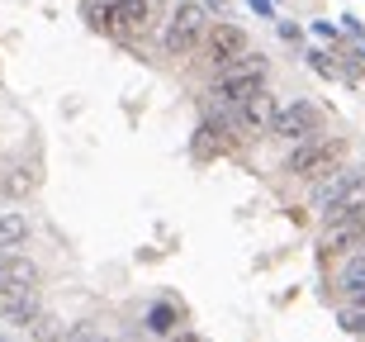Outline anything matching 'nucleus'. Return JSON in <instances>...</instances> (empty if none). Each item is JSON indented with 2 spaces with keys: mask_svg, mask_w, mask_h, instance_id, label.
Here are the masks:
<instances>
[{
  "mask_svg": "<svg viewBox=\"0 0 365 342\" xmlns=\"http://www.w3.org/2000/svg\"><path fill=\"white\" fill-rule=\"evenodd\" d=\"M247 10L257 19H275V0H247Z\"/></svg>",
  "mask_w": 365,
  "mask_h": 342,
  "instance_id": "nucleus-18",
  "label": "nucleus"
},
{
  "mask_svg": "<svg viewBox=\"0 0 365 342\" xmlns=\"http://www.w3.org/2000/svg\"><path fill=\"white\" fill-rule=\"evenodd\" d=\"M166 342H204V338H200V333H185V328H180V333H171Z\"/></svg>",
  "mask_w": 365,
  "mask_h": 342,
  "instance_id": "nucleus-21",
  "label": "nucleus"
},
{
  "mask_svg": "<svg viewBox=\"0 0 365 342\" xmlns=\"http://www.w3.org/2000/svg\"><path fill=\"white\" fill-rule=\"evenodd\" d=\"M266 57L261 53H242L232 57V62H223V67H214V86H209V105H237L242 96H252L257 86H266Z\"/></svg>",
  "mask_w": 365,
  "mask_h": 342,
  "instance_id": "nucleus-1",
  "label": "nucleus"
},
{
  "mask_svg": "<svg viewBox=\"0 0 365 342\" xmlns=\"http://www.w3.org/2000/svg\"><path fill=\"white\" fill-rule=\"evenodd\" d=\"M0 342H5V338H0Z\"/></svg>",
  "mask_w": 365,
  "mask_h": 342,
  "instance_id": "nucleus-23",
  "label": "nucleus"
},
{
  "mask_svg": "<svg viewBox=\"0 0 365 342\" xmlns=\"http://www.w3.org/2000/svg\"><path fill=\"white\" fill-rule=\"evenodd\" d=\"M341 323L351 333H365V300H346L341 304Z\"/></svg>",
  "mask_w": 365,
  "mask_h": 342,
  "instance_id": "nucleus-15",
  "label": "nucleus"
},
{
  "mask_svg": "<svg viewBox=\"0 0 365 342\" xmlns=\"http://www.w3.org/2000/svg\"><path fill=\"white\" fill-rule=\"evenodd\" d=\"M313 205H318L323 219H332V214H341V209L365 205V166L337 162L332 171H323L318 186H313Z\"/></svg>",
  "mask_w": 365,
  "mask_h": 342,
  "instance_id": "nucleus-2",
  "label": "nucleus"
},
{
  "mask_svg": "<svg viewBox=\"0 0 365 342\" xmlns=\"http://www.w3.org/2000/svg\"><path fill=\"white\" fill-rule=\"evenodd\" d=\"M275 29H280V39H284V43H299V39H304V29H299V24H289V19H280Z\"/></svg>",
  "mask_w": 365,
  "mask_h": 342,
  "instance_id": "nucleus-19",
  "label": "nucleus"
},
{
  "mask_svg": "<svg viewBox=\"0 0 365 342\" xmlns=\"http://www.w3.org/2000/svg\"><path fill=\"white\" fill-rule=\"evenodd\" d=\"M200 5H209V10H223V5H228V0H200Z\"/></svg>",
  "mask_w": 365,
  "mask_h": 342,
  "instance_id": "nucleus-22",
  "label": "nucleus"
},
{
  "mask_svg": "<svg viewBox=\"0 0 365 342\" xmlns=\"http://www.w3.org/2000/svg\"><path fill=\"white\" fill-rule=\"evenodd\" d=\"M19 247H29V219L19 209H0V257L19 252Z\"/></svg>",
  "mask_w": 365,
  "mask_h": 342,
  "instance_id": "nucleus-10",
  "label": "nucleus"
},
{
  "mask_svg": "<svg viewBox=\"0 0 365 342\" xmlns=\"http://www.w3.org/2000/svg\"><path fill=\"white\" fill-rule=\"evenodd\" d=\"M361 233H365V205H356V209H341V214L323 219V238H318V243H323L327 257H341Z\"/></svg>",
  "mask_w": 365,
  "mask_h": 342,
  "instance_id": "nucleus-7",
  "label": "nucleus"
},
{
  "mask_svg": "<svg viewBox=\"0 0 365 342\" xmlns=\"http://www.w3.org/2000/svg\"><path fill=\"white\" fill-rule=\"evenodd\" d=\"M313 34H318L323 43H332V48H337V24H332V19H318V24H313Z\"/></svg>",
  "mask_w": 365,
  "mask_h": 342,
  "instance_id": "nucleus-17",
  "label": "nucleus"
},
{
  "mask_svg": "<svg viewBox=\"0 0 365 342\" xmlns=\"http://www.w3.org/2000/svg\"><path fill=\"white\" fill-rule=\"evenodd\" d=\"M204 48H209V62H214V67H223V62H232V57L252 53V39H247V29L228 24V19H218V24H209Z\"/></svg>",
  "mask_w": 365,
  "mask_h": 342,
  "instance_id": "nucleus-8",
  "label": "nucleus"
},
{
  "mask_svg": "<svg viewBox=\"0 0 365 342\" xmlns=\"http://www.w3.org/2000/svg\"><path fill=\"white\" fill-rule=\"evenodd\" d=\"M34 314H38V286H14V281H0V323L24 328Z\"/></svg>",
  "mask_w": 365,
  "mask_h": 342,
  "instance_id": "nucleus-9",
  "label": "nucleus"
},
{
  "mask_svg": "<svg viewBox=\"0 0 365 342\" xmlns=\"http://www.w3.org/2000/svg\"><path fill=\"white\" fill-rule=\"evenodd\" d=\"M0 281H14V286H38V266L19 252H5L0 257Z\"/></svg>",
  "mask_w": 365,
  "mask_h": 342,
  "instance_id": "nucleus-13",
  "label": "nucleus"
},
{
  "mask_svg": "<svg viewBox=\"0 0 365 342\" xmlns=\"http://www.w3.org/2000/svg\"><path fill=\"white\" fill-rule=\"evenodd\" d=\"M337 162H341V138L313 134V138H304V143H294V148H289L284 171H289V176H299V181H318L323 171H332Z\"/></svg>",
  "mask_w": 365,
  "mask_h": 342,
  "instance_id": "nucleus-4",
  "label": "nucleus"
},
{
  "mask_svg": "<svg viewBox=\"0 0 365 342\" xmlns=\"http://www.w3.org/2000/svg\"><path fill=\"white\" fill-rule=\"evenodd\" d=\"M143 328L157 333V338H171V333H180V309L171 300H157L148 314H143Z\"/></svg>",
  "mask_w": 365,
  "mask_h": 342,
  "instance_id": "nucleus-11",
  "label": "nucleus"
},
{
  "mask_svg": "<svg viewBox=\"0 0 365 342\" xmlns=\"http://www.w3.org/2000/svg\"><path fill=\"white\" fill-rule=\"evenodd\" d=\"M204 39H209V5H200V0H176L171 24H166V34H162L166 57H190V53H200Z\"/></svg>",
  "mask_w": 365,
  "mask_h": 342,
  "instance_id": "nucleus-3",
  "label": "nucleus"
},
{
  "mask_svg": "<svg viewBox=\"0 0 365 342\" xmlns=\"http://www.w3.org/2000/svg\"><path fill=\"white\" fill-rule=\"evenodd\" d=\"M218 110H228V124L237 129V134H252V138H261V134H271V124H275V96L266 91V86H257L252 96H242L237 105H218Z\"/></svg>",
  "mask_w": 365,
  "mask_h": 342,
  "instance_id": "nucleus-5",
  "label": "nucleus"
},
{
  "mask_svg": "<svg viewBox=\"0 0 365 342\" xmlns=\"http://www.w3.org/2000/svg\"><path fill=\"white\" fill-rule=\"evenodd\" d=\"M323 134V110L313 105V100H289V105H280L275 110V124H271V138H280V143H304V138Z\"/></svg>",
  "mask_w": 365,
  "mask_h": 342,
  "instance_id": "nucleus-6",
  "label": "nucleus"
},
{
  "mask_svg": "<svg viewBox=\"0 0 365 342\" xmlns=\"http://www.w3.org/2000/svg\"><path fill=\"white\" fill-rule=\"evenodd\" d=\"M309 62H313V71H318V76H337V62H332L327 53H309Z\"/></svg>",
  "mask_w": 365,
  "mask_h": 342,
  "instance_id": "nucleus-16",
  "label": "nucleus"
},
{
  "mask_svg": "<svg viewBox=\"0 0 365 342\" xmlns=\"http://www.w3.org/2000/svg\"><path fill=\"white\" fill-rule=\"evenodd\" d=\"M71 342H109V338H105V333H95V328H76Z\"/></svg>",
  "mask_w": 365,
  "mask_h": 342,
  "instance_id": "nucleus-20",
  "label": "nucleus"
},
{
  "mask_svg": "<svg viewBox=\"0 0 365 342\" xmlns=\"http://www.w3.org/2000/svg\"><path fill=\"white\" fill-rule=\"evenodd\" d=\"M34 186H38V171H34V166H10V176H5V191L10 195H24V191H34Z\"/></svg>",
  "mask_w": 365,
  "mask_h": 342,
  "instance_id": "nucleus-14",
  "label": "nucleus"
},
{
  "mask_svg": "<svg viewBox=\"0 0 365 342\" xmlns=\"http://www.w3.org/2000/svg\"><path fill=\"white\" fill-rule=\"evenodd\" d=\"M337 290L346 295V300H365V257H341Z\"/></svg>",
  "mask_w": 365,
  "mask_h": 342,
  "instance_id": "nucleus-12",
  "label": "nucleus"
}]
</instances>
